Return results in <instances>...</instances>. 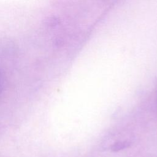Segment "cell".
Here are the masks:
<instances>
[{
    "instance_id": "2",
    "label": "cell",
    "mask_w": 157,
    "mask_h": 157,
    "mask_svg": "<svg viewBox=\"0 0 157 157\" xmlns=\"http://www.w3.org/2000/svg\"><path fill=\"white\" fill-rule=\"evenodd\" d=\"M1 87H2V80H1V77L0 74V92L1 91Z\"/></svg>"
},
{
    "instance_id": "1",
    "label": "cell",
    "mask_w": 157,
    "mask_h": 157,
    "mask_svg": "<svg viewBox=\"0 0 157 157\" xmlns=\"http://www.w3.org/2000/svg\"><path fill=\"white\" fill-rule=\"evenodd\" d=\"M129 144L127 142H118L113 145L112 149L113 151H118L120 150L124 149L129 146Z\"/></svg>"
}]
</instances>
